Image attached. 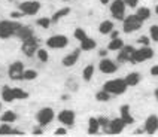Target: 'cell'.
I'll return each mask as SVG.
<instances>
[{"label": "cell", "instance_id": "1", "mask_svg": "<svg viewBox=\"0 0 158 137\" xmlns=\"http://www.w3.org/2000/svg\"><path fill=\"white\" fill-rule=\"evenodd\" d=\"M127 82H125V79H110V81H107L105 82V85H103V89L107 91L110 95H121L124 94L125 91H127Z\"/></svg>", "mask_w": 158, "mask_h": 137}, {"label": "cell", "instance_id": "2", "mask_svg": "<svg viewBox=\"0 0 158 137\" xmlns=\"http://www.w3.org/2000/svg\"><path fill=\"white\" fill-rule=\"evenodd\" d=\"M143 24V21L139 19V17L134 14V15H127V17L123 19V28L124 33H133L136 30H139Z\"/></svg>", "mask_w": 158, "mask_h": 137}, {"label": "cell", "instance_id": "3", "mask_svg": "<svg viewBox=\"0 0 158 137\" xmlns=\"http://www.w3.org/2000/svg\"><path fill=\"white\" fill-rule=\"evenodd\" d=\"M154 57V49L151 46H142L139 49H134V54H133V60L131 63L134 64H139V63H143V61L149 60Z\"/></svg>", "mask_w": 158, "mask_h": 137}, {"label": "cell", "instance_id": "4", "mask_svg": "<svg viewBox=\"0 0 158 137\" xmlns=\"http://www.w3.org/2000/svg\"><path fill=\"white\" fill-rule=\"evenodd\" d=\"M69 45V39L64 34H54L46 39V46L51 49H63Z\"/></svg>", "mask_w": 158, "mask_h": 137}, {"label": "cell", "instance_id": "5", "mask_svg": "<svg viewBox=\"0 0 158 137\" xmlns=\"http://www.w3.org/2000/svg\"><path fill=\"white\" fill-rule=\"evenodd\" d=\"M21 27L18 23H12V21H0V37L2 39H8L10 36L17 34V30Z\"/></svg>", "mask_w": 158, "mask_h": 137}, {"label": "cell", "instance_id": "6", "mask_svg": "<svg viewBox=\"0 0 158 137\" xmlns=\"http://www.w3.org/2000/svg\"><path fill=\"white\" fill-rule=\"evenodd\" d=\"M39 49V39L37 37H30L27 40H23V46H21V51L24 52L26 57H33Z\"/></svg>", "mask_w": 158, "mask_h": 137}, {"label": "cell", "instance_id": "7", "mask_svg": "<svg viewBox=\"0 0 158 137\" xmlns=\"http://www.w3.org/2000/svg\"><path fill=\"white\" fill-rule=\"evenodd\" d=\"M125 8H127V5L124 3V0H114L110 3V14H112V17L115 19H118V21H123L125 18Z\"/></svg>", "mask_w": 158, "mask_h": 137}, {"label": "cell", "instance_id": "8", "mask_svg": "<svg viewBox=\"0 0 158 137\" xmlns=\"http://www.w3.org/2000/svg\"><path fill=\"white\" fill-rule=\"evenodd\" d=\"M19 10L24 14V15H36L39 10H40V2L37 0H28V2H23L19 3Z\"/></svg>", "mask_w": 158, "mask_h": 137}, {"label": "cell", "instance_id": "9", "mask_svg": "<svg viewBox=\"0 0 158 137\" xmlns=\"http://www.w3.org/2000/svg\"><path fill=\"white\" fill-rule=\"evenodd\" d=\"M55 118V113L51 107H44V109H40V110L37 112V115H36V119L39 122V125H48V124H51Z\"/></svg>", "mask_w": 158, "mask_h": 137}, {"label": "cell", "instance_id": "10", "mask_svg": "<svg viewBox=\"0 0 158 137\" xmlns=\"http://www.w3.org/2000/svg\"><path fill=\"white\" fill-rule=\"evenodd\" d=\"M9 77L12 81H21L24 79V64L21 61H15L9 66Z\"/></svg>", "mask_w": 158, "mask_h": 137}, {"label": "cell", "instance_id": "11", "mask_svg": "<svg viewBox=\"0 0 158 137\" xmlns=\"http://www.w3.org/2000/svg\"><path fill=\"white\" fill-rule=\"evenodd\" d=\"M58 121L61 122L63 125H66V127H72L73 124H75V118H76V115H75V112L73 110H69V109H64L58 113Z\"/></svg>", "mask_w": 158, "mask_h": 137}, {"label": "cell", "instance_id": "12", "mask_svg": "<svg viewBox=\"0 0 158 137\" xmlns=\"http://www.w3.org/2000/svg\"><path fill=\"white\" fill-rule=\"evenodd\" d=\"M98 68H100V72H102V73L112 75V73H115V72L118 70V66H116L112 60H109V58H103V60L98 63Z\"/></svg>", "mask_w": 158, "mask_h": 137}, {"label": "cell", "instance_id": "13", "mask_svg": "<svg viewBox=\"0 0 158 137\" xmlns=\"http://www.w3.org/2000/svg\"><path fill=\"white\" fill-rule=\"evenodd\" d=\"M79 55H81V48H78V49H73L70 54H67V55L63 58L61 64L64 66V67H73V66L78 63Z\"/></svg>", "mask_w": 158, "mask_h": 137}, {"label": "cell", "instance_id": "14", "mask_svg": "<svg viewBox=\"0 0 158 137\" xmlns=\"http://www.w3.org/2000/svg\"><path fill=\"white\" fill-rule=\"evenodd\" d=\"M145 131L148 134H155L158 131V116L157 115H149L145 121Z\"/></svg>", "mask_w": 158, "mask_h": 137}, {"label": "cell", "instance_id": "15", "mask_svg": "<svg viewBox=\"0 0 158 137\" xmlns=\"http://www.w3.org/2000/svg\"><path fill=\"white\" fill-rule=\"evenodd\" d=\"M133 54H134V48L131 45H124L123 48L119 49V54H118V61H123V63H127V61L133 60Z\"/></svg>", "mask_w": 158, "mask_h": 137}, {"label": "cell", "instance_id": "16", "mask_svg": "<svg viewBox=\"0 0 158 137\" xmlns=\"http://www.w3.org/2000/svg\"><path fill=\"white\" fill-rule=\"evenodd\" d=\"M125 128V122L119 118H115V119H110V124H109V133L110 134H121Z\"/></svg>", "mask_w": 158, "mask_h": 137}, {"label": "cell", "instance_id": "17", "mask_svg": "<svg viewBox=\"0 0 158 137\" xmlns=\"http://www.w3.org/2000/svg\"><path fill=\"white\" fill-rule=\"evenodd\" d=\"M119 112H121V119L125 122V125L134 124V118H133L131 113H130V106H128V104H123Z\"/></svg>", "mask_w": 158, "mask_h": 137}, {"label": "cell", "instance_id": "18", "mask_svg": "<svg viewBox=\"0 0 158 137\" xmlns=\"http://www.w3.org/2000/svg\"><path fill=\"white\" fill-rule=\"evenodd\" d=\"M17 36L21 39V40H27V39H30V37H33L35 33H33V30L30 28V27L27 26H21L17 30Z\"/></svg>", "mask_w": 158, "mask_h": 137}, {"label": "cell", "instance_id": "19", "mask_svg": "<svg viewBox=\"0 0 158 137\" xmlns=\"http://www.w3.org/2000/svg\"><path fill=\"white\" fill-rule=\"evenodd\" d=\"M112 30H114V23H112L110 19L102 21L100 26H98V31H100V34H110Z\"/></svg>", "mask_w": 158, "mask_h": 137}, {"label": "cell", "instance_id": "20", "mask_svg": "<svg viewBox=\"0 0 158 137\" xmlns=\"http://www.w3.org/2000/svg\"><path fill=\"white\" fill-rule=\"evenodd\" d=\"M81 43V51H93L94 48L97 46V43L94 39H91V37H87V39H84L82 42H79Z\"/></svg>", "mask_w": 158, "mask_h": 137}, {"label": "cell", "instance_id": "21", "mask_svg": "<svg viewBox=\"0 0 158 137\" xmlns=\"http://www.w3.org/2000/svg\"><path fill=\"white\" fill-rule=\"evenodd\" d=\"M70 14V8H61V9H58L55 14H54L52 17H51V21H52L54 24L55 23H58L60 19H63L64 17H67Z\"/></svg>", "mask_w": 158, "mask_h": 137}, {"label": "cell", "instance_id": "22", "mask_svg": "<svg viewBox=\"0 0 158 137\" xmlns=\"http://www.w3.org/2000/svg\"><path fill=\"white\" fill-rule=\"evenodd\" d=\"M125 82H127L128 86H136L140 82V75H139L137 72H131V73H128V75L125 76Z\"/></svg>", "mask_w": 158, "mask_h": 137}, {"label": "cell", "instance_id": "23", "mask_svg": "<svg viewBox=\"0 0 158 137\" xmlns=\"http://www.w3.org/2000/svg\"><path fill=\"white\" fill-rule=\"evenodd\" d=\"M2 98L6 103H12L15 102V95H14V88L10 86H5L3 91H2Z\"/></svg>", "mask_w": 158, "mask_h": 137}, {"label": "cell", "instance_id": "24", "mask_svg": "<svg viewBox=\"0 0 158 137\" xmlns=\"http://www.w3.org/2000/svg\"><path fill=\"white\" fill-rule=\"evenodd\" d=\"M100 131V124L97 118H89L88 119V134H97Z\"/></svg>", "mask_w": 158, "mask_h": 137}, {"label": "cell", "instance_id": "25", "mask_svg": "<svg viewBox=\"0 0 158 137\" xmlns=\"http://www.w3.org/2000/svg\"><path fill=\"white\" fill-rule=\"evenodd\" d=\"M94 66L93 64H88L87 67L84 68V72H82V79L85 81V82H89L91 79H93V76H94Z\"/></svg>", "mask_w": 158, "mask_h": 137}, {"label": "cell", "instance_id": "26", "mask_svg": "<svg viewBox=\"0 0 158 137\" xmlns=\"http://www.w3.org/2000/svg\"><path fill=\"white\" fill-rule=\"evenodd\" d=\"M123 46H124L123 40H121L119 37H115V39H112V40L109 42V45H107V49H109V51H119Z\"/></svg>", "mask_w": 158, "mask_h": 137}, {"label": "cell", "instance_id": "27", "mask_svg": "<svg viewBox=\"0 0 158 137\" xmlns=\"http://www.w3.org/2000/svg\"><path fill=\"white\" fill-rule=\"evenodd\" d=\"M0 121H2V122H8V124H12V122H15V121H17V115H15V112L8 110V112H5V113L0 116Z\"/></svg>", "mask_w": 158, "mask_h": 137}, {"label": "cell", "instance_id": "28", "mask_svg": "<svg viewBox=\"0 0 158 137\" xmlns=\"http://www.w3.org/2000/svg\"><path fill=\"white\" fill-rule=\"evenodd\" d=\"M136 15L139 17V19H142V21H146V19L151 17V10L148 8H139L137 10H136Z\"/></svg>", "mask_w": 158, "mask_h": 137}, {"label": "cell", "instance_id": "29", "mask_svg": "<svg viewBox=\"0 0 158 137\" xmlns=\"http://www.w3.org/2000/svg\"><path fill=\"white\" fill-rule=\"evenodd\" d=\"M96 100L97 102H102V103H106L110 100V94L107 93V91H105V89H102V91H98L96 94Z\"/></svg>", "mask_w": 158, "mask_h": 137}, {"label": "cell", "instance_id": "30", "mask_svg": "<svg viewBox=\"0 0 158 137\" xmlns=\"http://www.w3.org/2000/svg\"><path fill=\"white\" fill-rule=\"evenodd\" d=\"M73 36H75V39L76 40H79V42H82L84 39H87L88 36H87V33H85V30L84 28H75V31H73Z\"/></svg>", "mask_w": 158, "mask_h": 137}, {"label": "cell", "instance_id": "31", "mask_svg": "<svg viewBox=\"0 0 158 137\" xmlns=\"http://www.w3.org/2000/svg\"><path fill=\"white\" fill-rule=\"evenodd\" d=\"M36 55H37V58L42 61V63H46V61L49 60V54H48V51L44 49V48H39L37 52H36Z\"/></svg>", "mask_w": 158, "mask_h": 137}, {"label": "cell", "instance_id": "32", "mask_svg": "<svg viewBox=\"0 0 158 137\" xmlns=\"http://www.w3.org/2000/svg\"><path fill=\"white\" fill-rule=\"evenodd\" d=\"M98 119V124H100V128H103V131L109 133V124H110V119H107L106 116H100L97 118Z\"/></svg>", "mask_w": 158, "mask_h": 137}, {"label": "cell", "instance_id": "33", "mask_svg": "<svg viewBox=\"0 0 158 137\" xmlns=\"http://www.w3.org/2000/svg\"><path fill=\"white\" fill-rule=\"evenodd\" d=\"M36 23H37V26H39V27H42V28H49V26L52 24L51 18H46V17L39 18V19H37Z\"/></svg>", "mask_w": 158, "mask_h": 137}, {"label": "cell", "instance_id": "34", "mask_svg": "<svg viewBox=\"0 0 158 137\" xmlns=\"http://www.w3.org/2000/svg\"><path fill=\"white\" fill-rule=\"evenodd\" d=\"M14 95H15V100H24L28 97L26 91H23L21 88H14Z\"/></svg>", "mask_w": 158, "mask_h": 137}, {"label": "cell", "instance_id": "35", "mask_svg": "<svg viewBox=\"0 0 158 137\" xmlns=\"http://www.w3.org/2000/svg\"><path fill=\"white\" fill-rule=\"evenodd\" d=\"M36 77H37L36 70H24V79L26 81H35Z\"/></svg>", "mask_w": 158, "mask_h": 137}, {"label": "cell", "instance_id": "36", "mask_svg": "<svg viewBox=\"0 0 158 137\" xmlns=\"http://www.w3.org/2000/svg\"><path fill=\"white\" fill-rule=\"evenodd\" d=\"M149 33H151V39L154 42H158V26H151Z\"/></svg>", "mask_w": 158, "mask_h": 137}, {"label": "cell", "instance_id": "37", "mask_svg": "<svg viewBox=\"0 0 158 137\" xmlns=\"http://www.w3.org/2000/svg\"><path fill=\"white\" fill-rule=\"evenodd\" d=\"M10 133H12L10 125H9L8 122H3V124L0 125V134H10Z\"/></svg>", "mask_w": 158, "mask_h": 137}, {"label": "cell", "instance_id": "38", "mask_svg": "<svg viewBox=\"0 0 158 137\" xmlns=\"http://www.w3.org/2000/svg\"><path fill=\"white\" fill-rule=\"evenodd\" d=\"M149 42L151 40L146 37V36H140V37H139V43H142L143 46H149Z\"/></svg>", "mask_w": 158, "mask_h": 137}, {"label": "cell", "instance_id": "39", "mask_svg": "<svg viewBox=\"0 0 158 137\" xmlns=\"http://www.w3.org/2000/svg\"><path fill=\"white\" fill-rule=\"evenodd\" d=\"M137 2H139V0H124V3H125L128 8H136V6H137Z\"/></svg>", "mask_w": 158, "mask_h": 137}, {"label": "cell", "instance_id": "40", "mask_svg": "<svg viewBox=\"0 0 158 137\" xmlns=\"http://www.w3.org/2000/svg\"><path fill=\"white\" fill-rule=\"evenodd\" d=\"M10 17L14 18V19H19L21 17H24V14H23L21 10H15V12H12V14H10Z\"/></svg>", "mask_w": 158, "mask_h": 137}, {"label": "cell", "instance_id": "41", "mask_svg": "<svg viewBox=\"0 0 158 137\" xmlns=\"http://www.w3.org/2000/svg\"><path fill=\"white\" fill-rule=\"evenodd\" d=\"M61 134H67V128H57L55 130V136H61Z\"/></svg>", "mask_w": 158, "mask_h": 137}, {"label": "cell", "instance_id": "42", "mask_svg": "<svg viewBox=\"0 0 158 137\" xmlns=\"http://www.w3.org/2000/svg\"><path fill=\"white\" fill-rule=\"evenodd\" d=\"M151 75H152V76H158V64L151 68Z\"/></svg>", "mask_w": 158, "mask_h": 137}, {"label": "cell", "instance_id": "43", "mask_svg": "<svg viewBox=\"0 0 158 137\" xmlns=\"http://www.w3.org/2000/svg\"><path fill=\"white\" fill-rule=\"evenodd\" d=\"M118 31H116V30H112V31H110V36H112V39H115V37H118Z\"/></svg>", "mask_w": 158, "mask_h": 137}, {"label": "cell", "instance_id": "44", "mask_svg": "<svg viewBox=\"0 0 158 137\" xmlns=\"http://www.w3.org/2000/svg\"><path fill=\"white\" fill-rule=\"evenodd\" d=\"M106 54H107V51H106V49H102V51H100V57L103 58V57H106Z\"/></svg>", "mask_w": 158, "mask_h": 137}, {"label": "cell", "instance_id": "45", "mask_svg": "<svg viewBox=\"0 0 158 137\" xmlns=\"http://www.w3.org/2000/svg\"><path fill=\"white\" fill-rule=\"evenodd\" d=\"M33 133H35V134H40V133H42V130H40V128H36Z\"/></svg>", "mask_w": 158, "mask_h": 137}, {"label": "cell", "instance_id": "46", "mask_svg": "<svg viewBox=\"0 0 158 137\" xmlns=\"http://www.w3.org/2000/svg\"><path fill=\"white\" fill-rule=\"evenodd\" d=\"M102 5H109V0H100Z\"/></svg>", "mask_w": 158, "mask_h": 137}, {"label": "cell", "instance_id": "47", "mask_svg": "<svg viewBox=\"0 0 158 137\" xmlns=\"http://www.w3.org/2000/svg\"><path fill=\"white\" fill-rule=\"evenodd\" d=\"M155 98H157V100H158V88H157V89H155Z\"/></svg>", "mask_w": 158, "mask_h": 137}, {"label": "cell", "instance_id": "48", "mask_svg": "<svg viewBox=\"0 0 158 137\" xmlns=\"http://www.w3.org/2000/svg\"><path fill=\"white\" fill-rule=\"evenodd\" d=\"M155 12H157V15H158V5H157V8H155Z\"/></svg>", "mask_w": 158, "mask_h": 137}, {"label": "cell", "instance_id": "49", "mask_svg": "<svg viewBox=\"0 0 158 137\" xmlns=\"http://www.w3.org/2000/svg\"><path fill=\"white\" fill-rule=\"evenodd\" d=\"M63 2H70V0H63Z\"/></svg>", "mask_w": 158, "mask_h": 137}, {"label": "cell", "instance_id": "50", "mask_svg": "<svg viewBox=\"0 0 158 137\" xmlns=\"http://www.w3.org/2000/svg\"><path fill=\"white\" fill-rule=\"evenodd\" d=\"M0 109H2V104H0Z\"/></svg>", "mask_w": 158, "mask_h": 137}]
</instances>
